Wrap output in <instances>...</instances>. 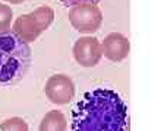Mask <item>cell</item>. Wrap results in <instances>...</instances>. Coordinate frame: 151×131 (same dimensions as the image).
<instances>
[{
	"label": "cell",
	"mask_w": 151,
	"mask_h": 131,
	"mask_svg": "<svg viewBox=\"0 0 151 131\" xmlns=\"http://www.w3.org/2000/svg\"><path fill=\"white\" fill-rule=\"evenodd\" d=\"M128 109L111 89L99 87L87 92L72 112L73 131H125Z\"/></svg>",
	"instance_id": "cell-1"
},
{
	"label": "cell",
	"mask_w": 151,
	"mask_h": 131,
	"mask_svg": "<svg viewBox=\"0 0 151 131\" xmlns=\"http://www.w3.org/2000/svg\"><path fill=\"white\" fill-rule=\"evenodd\" d=\"M31 64V48L13 34H0V86L18 83Z\"/></svg>",
	"instance_id": "cell-2"
},
{
	"label": "cell",
	"mask_w": 151,
	"mask_h": 131,
	"mask_svg": "<svg viewBox=\"0 0 151 131\" xmlns=\"http://www.w3.org/2000/svg\"><path fill=\"white\" fill-rule=\"evenodd\" d=\"M54 21V10L50 6H40L29 13L18 16L12 22V34L24 44H31L49 29Z\"/></svg>",
	"instance_id": "cell-3"
},
{
	"label": "cell",
	"mask_w": 151,
	"mask_h": 131,
	"mask_svg": "<svg viewBox=\"0 0 151 131\" xmlns=\"http://www.w3.org/2000/svg\"><path fill=\"white\" fill-rule=\"evenodd\" d=\"M69 22L75 31L79 34H94L101 28L103 23V12L97 4L81 3L72 6L68 13Z\"/></svg>",
	"instance_id": "cell-4"
},
{
	"label": "cell",
	"mask_w": 151,
	"mask_h": 131,
	"mask_svg": "<svg viewBox=\"0 0 151 131\" xmlns=\"http://www.w3.org/2000/svg\"><path fill=\"white\" fill-rule=\"evenodd\" d=\"M44 93L51 103L68 105L75 96V83L68 74L57 73L47 79Z\"/></svg>",
	"instance_id": "cell-5"
},
{
	"label": "cell",
	"mask_w": 151,
	"mask_h": 131,
	"mask_svg": "<svg viewBox=\"0 0 151 131\" xmlns=\"http://www.w3.org/2000/svg\"><path fill=\"white\" fill-rule=\"evenodd\" d=\"M72 55L81 67H96L103 57L101 41L91 35L81 37L72 47Z\"/></svg>",
	"instance_id": "cell-6"
},
{
	"label": "cell",
	"mask_w": 151,
	"mask_h": 131,
	"mask_svg": "<svg viewBox=\"0 0 151 131\" xmlns=\"http://www.w3.org/2000/svg\"><path fill=\"white\" fill-rule=\"evenodd\" d=\"M129 51L131 42L128 37H125L120 32H110L101 41V54L113 63H120L125 58H128Z\"/></svg>",
	"instance_id": "cell-7"
},
{
	"label": "cell",
	"mask_w": 151,
	"mask_h": 131,
	"mask_svg": "<svg viewBox=\"0 0 151 131\" xmlns=\"http://www.w3.org/2000/svg\"><path fill=\"white\" fill-rule=\"evenodd\" d=\"M66 130H68L66 117L57 109L49 111L41 118V123L38 125V131H66Z\"/></svg>",
	"instance_id": "cell-8"
},
{
	"label": "cell",
	"mask_w": 151,
	"mask_h": 131,
	"mask_svg": "<svg viewBox=\"0 0 151 131\" xmlns=\"http://www.w3.org/2000/svg\"><path fill=\"white\" fill-rule=\"evenodd\" d=\"M13 22V10L10 6L0 3V34H6Z\"/></svg>",
	"instance_id": "cell-9"
},
{
	"label": "cell",
	"mask_w": 151,
	"mask_h": 131,
	"mask_svg": "<svg viewBox=\"0 0 151 131\" xmlns=\"http://www.w3.org/2000/svg\"><path fill=\"white\" fill-rule=\"evenodd\" d=\"M0 131H28V124L19 117H12L0 123Z\"/></svg>",
	"instance_id": "cell-10"
},
{
	"label": "cell",
	"mask_w": 151,
	"mask_h": 131,
	"mask_svg": "<svg viewBox=\"0 0 151 131\" xmlns=\"http://www.w3.org/2000/svg\"><path fill=\"white\" fill-rule=\"evenodd\" d=\"M62 4L65 6H76V4H81V3H91V4H97L100 3L101 0H59Z\"/></svg>",
	"instance_id": "cell-11"
},
{
	"label": "cell",
	"mask_w": 151,
	"mask_h": 131,
	"mask_svg": "<svg viewBox=\"0 0 151 131\" xmlns=\"http://www.w3.org/2000/svg\"><path fill=\"white\" fill-rule=\"evenodd\" d=\"M6 3H10V4H22L24 1H27V0H4Z\"/></svg>",
	"instance_id": "cell-12"
}]
</instances>
